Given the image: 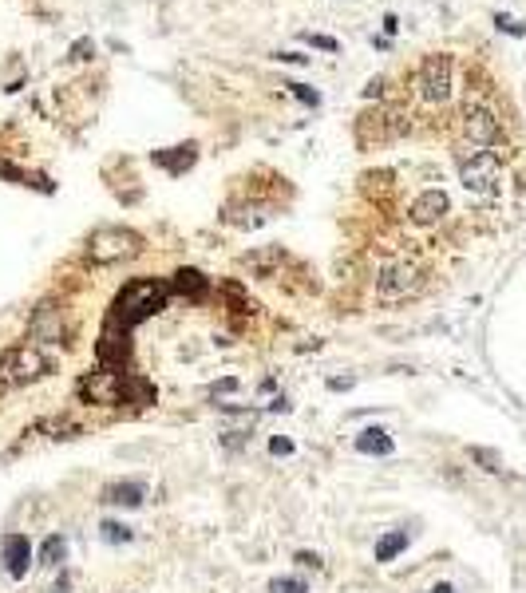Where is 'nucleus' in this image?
Instances as JSON below:
<instances>
[{"label": "nucleus", "mask_w": 526, "mask_h": 593, "mask_svg": "<svg viewBox=\"0 0 526 593\" xmlns=\"http://www.w3.org/2000/svg\"><path fill=\"white\" fill-rule=\"evenodd\" d=\"M143 253V238L127 226H103L88 238V262L91 265H119Z\"/></svg>", "instance_id": "nucleus-1"}, {"label": "nucleus", "mask_w": 526, "mask_h": 593, "mask_svg": "<svg viewBox=\"0 0 526 593\" xmlns=\"http://www.w3.org/2000/svg\"><path fill=\"white\" fill-rule=\"evenodd\" d=\"M52 372V360L40 348H4L0 352V388H20V384H36Z\"/></svg>", "instance_id": "nucleus-2"}, {"label": "nucleus", "mask_w": 526, "mask_h": 593, "mask_svg": "<svg viewBox=\"0 0 526 593\" xmlns=\"http://www.w3.org/2000/svg\"><path fill=\"white\" fill-rule=\"evenodd\" d=\"M459 178H463L467 190L495 194V190H498V159H495L491 151H475L471 159H463V166H459Z\"/></svg>", "instance_id": "nucleus-3"}, {"label": "nucleus", "mask_w": 526, "mask_h": 593, "mask_svg": "<svg viewBox=\"0 0 526 593\" xmlns=\"http://www.w3.org/2000/svg\"><path fill=\"white\" fill-rule=\"evenodd\" d=\"M419 91H424V99L431 103H443L451 95V56L436 51V56H427L419 63Z\"/></svg>", "instance_id": "nucleus-4"}, {"label": "nucleus", "mask_w": 526, "mask_h": 593, "mask_svg": "<svg viewBox=\"0 0 526 593\" xmlns=\"http://www.w3.org/2000/svg\"><path fill=\"white\" fill-rule=\"evenodd\" d=\"M416 285H419V273H416V265H407V262H392L376 273V293L384 301H400L407 293H416Z\"/></svg>", "instance_id": "nucleus-5"}, {"label": "nucleus", "mask_w": 526, "mask_h": 593, "mask_svg": "<svg viewBox=\"0 0 526 593\" xmlns=\"http://www.w3.org/2000/svg\"><path fill=\"white\" fill-rule=\"evenodd\" d=\"M28 332L36 336V341H44V344H60L64 336H68V324H64V312L56 309V305H40V309L32 312Z\"/></svg>", "instance_id": "nucleus-6"}, {"label": "nucleus", "mask_w": 526, "mask_h": 593, "mask_svg": "<svg viewBox=\"0 0 526 593\" xmlns=\"http://www.w3.org/2000/svg\"><path fill=\"white\" fill-rule=\"evenodd\" d=\"M463 135L467 142H475V147H491V142H498V123L495 115L486 107H467L463 115Z\"/></svg>", "instance_id": "nucleus-7"}, {"label": "nucleus", "mask_w": 526, "mask_h": 593, "mask_svg": "<svg viewBox=\"0 0 526 593\" xmlns=\"http://www.w3.org/2000/svg\"><path fill=\"white\" fill-rule=\"evenodd\" d=\"M447 206H451V202H447L443 190H424L416 202H412V210H407V214H412L416 226H431V221H439L447 214Z\"/></svg>", "instance_id": "nucleus-8"}, {"label": "nucleus", "mask_w": 526, "mask_h": 593, "mask_svg": "<svg viewBox=\"0 0 526 593\" xmlns=\"http://www.w3.org/2000/svg\"><path fill=\"white\" fill-rule=\"evenodd\" d=\"M4 562H8V573L12 577H24L28 573V562H32V546L24 534H8L4 538Z\"/></svg>", "instance_id": "nucleus-9"}, {"label": "nucleus", "mask_w": 526, "mask_h": 593, "mask_svg": "<svg viewBox=\"0 0 526 593\" xmlns=\"http://www.w3.org/2000/svg\"><path fill=\"white\" fill-rule=\"evenodd\" d=\"M194 159H198V147H194V142H182V147H170V151H159V154H155V162H159V166H167L170 174L190 171V166H194Z\"/></svg>", "instance_id": "nucleus-10"}, {"label": "nucleus", "mask_w": 526, "mask_h": 593, "mask_svg": "<svg viewBox=\"0 0 526 593\" xmlns=\"http://www.w3.org/2000/svg\"><path fill=\"white\" fill-rule=\"evenodd\" d=\"M119 400L147 408V403H155V388H150L143 376H119Z\"/></svg>", "instance_id": "nucleus-11"}, {"label": "nucleus", "mask_w": 526, "mask_h": 593, "mask_svg": "<svg viewBox=\"0 0 526 593\" xmlns=\"http://www.w3.org/2000/svg\"><path fill=\"white\" fill-rule=\"evenodd\" d=\"M174 289L182 293V297H190V301H202V297H206V277H202L198 269H179L174 273Z\"/></svg>", "instance_id": "nucleus-12"}, {"label": "nucleus", "mask_w": 526, "mask_h": 593, "mask_svg": "<svg viewBox=\"0 0 526 593\" xmlns=\"http://www.w3.org/2000/svg\"><path fill=\"white\" fill-rule=\"evenodd\" d=\"M281 265V250H253V253H246V269L249 273H258V277H269V273Z\"/></svg>", "instance_id": "nucleus-13"}, {"label": "nucleus", "mask_w": 526, "mask_h": 593, "mask_svg": "<svg viewBox=\"0 0 526 593\" xmlns=\"http://www.w3.org/2000/svg\"><path fill=\"white\" fill-rule=\"evenodd\" d=\"M103 503H123V506H139L143 503V487L139 483H119V487H107Z\"/></svg>", "instance_id": "nucleus-14"}, {"label": "nucleus", "mask_w": 526, "mask_h": 593, "mask_svg": "<svg viewBox=\"0 0 526 593\" xmlns=\"http://www.w3.org/2000/svg\"><path fill=\"white\" fill-rule=\"evenodd\" d=\"M357 451H368V455H372V451H376V455H388V451H392V439H388V435L380 432V427H368V432L357 439Z\"/></svg>", "instance_id": "nucleus-15"}, {"label": "nucleus", "mask_w": 526, "mask_h": 593, "mask_svg": "<svg viewBox=\"0 0 526 593\" xmlns=\"http://www.w3.org/2000/svg\"><path fill=\"white\" fill-rule=\"evenodd\" d=\"M400 550H407V530H396V534H388V538H380L376 542V562H392Z\"/></svg>", "instance_id": "nucleus-16"}, {"label": "nucleus", "mask_w": 526, "mask_h": 593, "mask_svg": "<svg viewBox=\"0 0 526 593\" xmlns=\"http://www.w3.org/2000/svg\"><path fill=\"white\" fill-rule=\"evenodd\" d=\"M60 558H64V538L60 534H52L48 542H44V550H40V562L44 566H60Z\"/></svg>", "instance_id": "nucleus-17"}, {"label": "nucleus", "mask_w": 526, "mask_h": 593, "mask_svg": "<svg viewBox=\"0 0 526 593\" xmlns=\"http://www.w3.org/2000/svg\"><path fill=\"white\" fill-rule=\"evenodd\" d=\"M471 459L483 463V471H498V467H503V459H498L495 451H486V447H471Z\"/></svg>", "instance_id": "nucleus-18"}, {"label": "nucleus", "mask_w": 526, "mask_h": 593, "mask_svg": "<svg viewBox=\"0 0 526 593\" xmlns=\"http://www.w3.org/2000/svg\"><path fill=\"white\" fill-rule=\"evenodd\" d=\"M95 56V44H91V36H80V40L71 44V51H68V60H91Z\"/></svg>", "instance_id": "nucleus-19"}, {"label": "nucleus", "mask_w": 526, "mask_h": 593, "mask_svg": "<svg viewBox=\"0 0 526 593\" xmlns=\"http://www.w3.org/2000/svg\"><path fill=\"white\" fill-rule=\"evenodd\" d=\"M285 87L293 91V95H297L301 103H309V107H317V103H321V95H317V91H309L305 83H285Z\"/></svg>", "instance_id": "nucleus-20"}, {"label": "nucleus", "mask_w": 526, "mask_h": 593, "mask_svg": "<svg viewBox=\"0 0 526 593\" xmlns=\"http://www.w3.org/2000/svg\"><path fill=\"white\" fill-rule=\"evenodd\" d=\"M103 538H107V542H127L131 530H127V526H119V522H103Z\"/></svg>", "instance_id": "nucleus-21"}, {"label": "nucleus", "mask_w": 526, "mask_h": 593, "mask_svg": "<svg viewBox=\"0 0 526 593\" xmlns=\"http://www.w3.org/2000/svg\"><path fill=\"white\" fill-rule=\"evenodd\" d=\"M301 40L313 44V48H321V51H337V40H333V36H313V32H305Z\"/></svg>", "instance_id": "nucleus-22"}, {"label": "nucleus", "mask_w": 526, "mask_h": 593, "mask_svg": "<svg viewBox=\"0 0 526 593\" xmlns=\"http://www.w3.org/2000/svg\"><path fill=\"white\" fill-rule=\"evenodd\" d=\"M273 593H305V582H293V577H285V582H273Z\"/></svg>", "instance_id": "nucleus-23"}, {"label": "nucleus", "mask_w": 526, "mask_h": 593, "mask_svg": "<svg viewBox=\"0 0 526 593\" xmlns=\"http://www.w3.org/2000/svg\"><path fill=\"white\" fill-rule=\"evenodd\" d=\"M384 95V80H368V87H364V99H380Z\"/></svg>", "instance_id": "nucleus-24"}, {"label": "nucleus", "mask_w": 526, "mask_h": 593, "mask_svg": "<svg viewBox=\"0 0 526 593\" xmlns=\"http://www.w3.org/2000/svg\"><path fill=\"white\" fill-rule=\"evenodd\" d=\"M269 451H273V455H289V451H293V443H289V439H273V443H269Z\"/></svg>", "instance_id": "nucleus-25"}, {"label": "nucleus", "mask_w": 526, "mask_h": 593, "mask_svg": "<svg viewBox=\"0 0 526 593\" xmlns=\"http://www.w3.org/2000/svg\"><path fill=\"white\" fill-rule=\"evenodd\" d=\"M277 60H285V63H305V56H301V51H285V56H277Z\"/></svg>", "instance_id": "nucleus-26"}, {"label": "nucleus", "mask_w": 526, "mask_h": 593, "mask_svg": "<svg viewBox=\"0 0 526 593\" xmlns=\"http://www.w3.org/2000/svg\"><path fill=\"white\" fill-rule=\"evenodd\" d=\"M431 593H455V589H451V585H436Z\"/></svg>", "instance_id": "nucleus-27"}]
</instances>
